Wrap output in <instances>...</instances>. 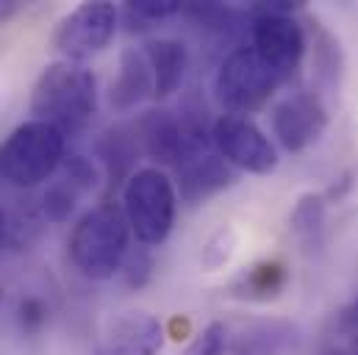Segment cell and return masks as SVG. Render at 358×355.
<instances>
[{
	"mask_svg": "<svg viewBox=\"0 0 358 355\" xmlns=\"http://www.w3.org/2000/svg\"><path fill=\"white\" fill-rule=\"evenodd\" d=\"M97 111V78L84 64L53 61L42 70L31 92L34 119L53 122L59 131L78 133Z\"/></svg>",
	"mask_w": 358,
	"mask_h": 355,
	"instance_id": "cell-1",
	"label": "cell"
},
{
	"mask_svg": "<svg viewBox=\"0 0 358 355\" xmlns=\"http://www.w3.org/2000/svg\"><path fill=\"white\" fill-rule=\"evenodd\" d=\"M131 256V225L125 211L103 203L87 211L70 233V261L90 280H108Z\"/></svg>",
	"mask_w": 358,
	"mask_h": 355,
	"instance_id": "cell-2",
	"label": "cell"
},
{
	"mask_svg": "<svg viewBox=\"0 0 358 355\" xmlns=\"http://www.w3.org/2000/svg\"><path fill=\"white\" fill-rule=\"evenodd\" d=\"M67 159V133L53 122L28 119L17 125L0 145L3 180L31 189L56 175Z\"/></svg>",
	"mask_w": 358,
	"mask_h": 355,
	"instance_id": "cell-3",
	"label": "cell"
},
{
	"mask_svg": "<svg viewBox=\"0 0 358 355\" xmlns=\"http://www.w3.org/2000/svg\"><path fill=\"white\" fill-rule=\"evenodd\" d=\"M122 211L142 247H162L173 233L178 211V189L173 178L159 167L136 170L125 180Z\"/></svg>",
	"mask_w": 358,
	"mask_h": 355,
	"instance_id": "cell-4",
	"label": "cell"
},
{
	"mask_svg": "<svg viewBox=\"0 0 358 355\" xmlns=\"http://www.w3.org/2000/svg\"><path fill=\"white\" fill-rule=\"evenodd\" d=\"M300 3L269 0L253 6V48L286 84L303 64L306 31L292 17Z\"/></svg>",
	"mask_w": 358,
	"mask_h": 355,
	"instance_id": "cell-5",
	"label": "cell"
},
{
	"mask_svg": "<svg viewBox=\"0 0 358 355\" xmlns=\"http://www.w3.org/2000/svg\"><path fill=\"white\" fill-rule=\"evenodd\" d=\"M280 84L278 73L256 53V48H236L217 70L214 94L228 114L245 117L262 108Z\"/></svg>",
	"mask_w": 358,
	"mask_h": 355,
	"instance_id": "cell-6",
	"label": "cell"
},
{
	"mask_svg": "<svg viewBox=\"0 0 358 355\" xmlns=\"http://www.w3.org/2000/svg\"><path fill=\"white\" fill-rule=\"evenodd\" d=\"M139 136L142 147L150 159L173 167H186L194 159L208 153V145L214 142L206 131V119L194 114L173 117L170 111H148L139 119Z\"/></svg>",
	"mask_w": 358,
	"mask_h": 355,
	"instance_id": "cell-7",
	"label": "cell"
},
{
	"mask_svg": "<svg viewBox=\"0 0 358 355\" xmlns=\"http://www.w3.org/2000/svg\"><path fill=\"white\" fill-rule=\"evenodd\" d=\"M120 25V11L108 0H90L64 14L53 31V48L62 53V61L84 64L103 53L114 39Z\"/></svg>",
	"mask_w": 358,
	"mask_h": 355,
	"instance_id": "cell-8",
	"label": "cell"
},
{
	"mask_svg": "<svg viewBox=\"0 0 358 355\" xmlns=\"http://www.w3.org/2000/svg\"><path fill=\"white\" fill-rule=\"evenodd\" d=\"M211 139L220 156L234 170H242L250 175H269L278 170V161H280L278 147L250 117L222 114L211 128Z\"/></svg>",
	"mask_w": 358,
	"mask_h": 355,
	"instance_id": "cell-9",
	"label": "cell"
},
{
	"mask_svg": "<svg viewBox=\"0 0 358 355\" xmlns=\"http://www.w3.org/2000/svg\"><path fill=\"white\" fill-rule=\"evenodd\" d=\"M272 133L286 153H303L328 128V108L317 92H292L272 106Z\"/></svg>",
	"mask_w": 358,
	"mask_h": 355,
	"instance_id": "cell-10",
	"label": "cell"
},
{
	"mask_svg": "<svg viewBox=\"0 0 358 355\" xmlns=\"http://www.w3.org/2000/svg\"><path fill=\"white\" fill-rule=\"evenodd\" d=\"M97 186H100V167L81 153L67 156L62 170L56 173V180L42 194V214L56 225L67 222L70 214L78 208V203Z\"/></svg>",
	"mask_w": 358,
	"mask_h": 355,
	"instance_id": "cell-11",
	"label": "cell"
},
{
	"mask_svg": "<svg viewBox=\"0 0 358 355\" xmlns=\"http://www.w3.org/2000/svg\"><path fill=\"white\" fill-rule=\"evenodd\" d=\"M164 328L156 317L145 311H131L120 317L90 355H162Z\"/></svg>",
	"mask_w": 358,
	"mask_h": 355,
	"instance_id": "cell-12",
	"label": "cell"
},
{
	"mask_svg": "<svg viewBox=\"0 0 358 355\" xmlns=\"http://www.w3.org/2000/svg\"><path fill=\"white\" fill-rule=\"evenodd\" d=\"M178 173V191L186 205H203L236 183V170L220 153H206Z\"/></svg>",
	"mask_w": 358,
	"mask_h": 355,
	"instance_id": "cell-13",
	"label": "cell"
},
{
	"mask_svg": "<svg viewBox=\"0 0 358 355\" xmlns=\"http://www.w3.org/2000/svg\"><path fill=\"white\" fill-rule=\"evenodd\" d=\"M153 97V73L142 50L125 48L120 56V70L117 78L108 87V103L117 111H131L142 100Z\"/></svg>",
	"mask_w": 358,
	"mask_h": 355,
	"instance_id": "cell-14",
	"label": "cell"
},
{
	"mask_svg": "<svg viewBox=\"0 0 358 355\" xmlns=\"http://www.w3.org/2000/svg\"><path fill=\"white\" fill-rule=\"evenodd\" d=\"M148 64H150V73H153V97L164 100L170 97L173 92H178L183 84V75H186V67H189V50L186 45L178 39H150L145 42L142 48Z\"/></svg>",
	"mask_w": 358,
	"mask_h": 355,
	"instance_id": "cell-15",
	"label": "cell"
},
{
	"mask_svg": "<svg viewBox=\"0 0 358 355\" xmlns=\"http://www.w3.org/2000/svg\"><path fill=\"white\" fill-rule=\"evenodd\" d=\"M289 286V269L283 261H259V264L242 269L231 283H228V297L242 300V303H272L283 294Z\"/></svg>",
	"mask_w": 358,
	"mask_h": 355,
	"instance_id": "cell-16",
	"label": "cell"
},
{
	"mask_svg": "<svg viewBox=\"0 0 358 355\" xmlns=\"http://www.w3.org/2000/svg\"><path fill=\"white\" fill-rule=\"evenodd\" d=\"M300 333L286 319H262L239 333L234 355H294Z\"/></svg>",
	"mask_w": 358,
	"mask_h": 355,
	"instance_id": "cell-17",
	"label": "cell"
},
{
	"mask_svg": "<svg viewBox=\"0 0 358 355\" xmlns=\"http://www.w3.org/2000/svg\"><path fill=\"white\" fill-rule=\"evenodd\" d=\"M139 150H145L142 136H139V128H131V125H117L97 139V159L111 180L125 175L131 178L136 173L134 164H136Z\"/></svg>",
	"mask_w": 358,
	"mask_h": 355,
	"instance_id": "cell-18",
	"label": "cell"
},
{
	"mask_svg": "<svg viewBox=\"0 0 358 355\" xmlns=\"http://www.w3.org/2000/svg\"><path fill=\"white\" fill-rule=\"evenodd\" d=\"M325 205H328V197L320 191H308L294 203L289 214V228L300 242L306 245L320 242L322 228H325Z\"/></svg>",
	"mask_w": 358,
	"mask_h": 355,
	"instance_id": "cell-19",
	"label": "cell"
},
{
	"mask_svg": "<svg viewBox=\"0 0 358 355\" xmlns=\"http://www.w3.org/2000/svg\"><path fill=\"white\" fill-rule=\"evenodd\" d=\"M342 67H345V59H342L339 39L320 28L317 36H314V75H317V84L328 89L339 87Z\"/></svg>",
	"mask_w": 358,
	"mask_h": 355,
	"instance_id": "cell-20",
	"label": "cell"
},
{
	"mask_svg": "<svg viewBox=\"0 0 358 355\" xmlns=\"http://www.w3.org/2000/svg\"><path fill=\"white\" fill-rule=\"evenodd\" d=\"M236 247H239V233H236V228H234V225L217 228V231L208 236V242L203 245V253H200V266H203V272H217V269H222V266L234 259Z\"/></svg>",
	"mask_w": 358,
	"mask_h": 355,
	"instance_id": "cell-21",
	"label": "cell"
},
{
	"mask_svg": "<svg viewBox=\"0 0 358 355\" xmlns=\"http://www.w3.org/2000/svg\"><path fill=\"white\" fill-rule=\"evenodd\" d=\"M48 317H50V308L36 294L22 297L20 305H17V325H20L22 333H39L48 325Z\"/></svg>",
	"mask_w": 358,
	"mask_h": 355,
	"instance_id": "cell-22",
	"label": "cell"
},
{
	"mask_svg": "<svg viewBox=\"0 0 358 355\" xmlns=\"http://www.w3.org/2000/svg\"><path fill=\"white\" fill-rule=\"evenodd\" d=\"M228 353V328L222 322H211L203 333L189 345L183 355H225Z\"/></svg>",
	"mask_w": 358,
	"mask_h": 355,
	"instance_id": "cell-23",
	"label": "cell"
},
{
	"mask_svg": "<svg viewBox=\"0 0 358 355\" xmlns=\"http://www.w3.org/2000/svg\"><path fill=\"white\" fill-rule=\"evenodd\" d=\"M180 11H183V3L178 0H131L128 3V14L142 22H162Z\"/></svg>",
	"mask_w": 358,
	"mask_h": 355,
	"instance_id": "cell-24",
	"label": "cell"
},
{
	"mask_svg": "<svg viewBox=\"0 0 358 355\" xmlns=\"http://www.w3.org/2000/svg\"><path fill=\"white\" fill-rule=\"evenodd\" d=\"M153 266H156V261H153V256H150V250H148V247H142V250L131 253V256L125 259V266H122L128 286L142 289V286L153 277Z\"/></svg>",
	"mask_w": 358,
	"mask_h": 355,
	"instance_id": "cell-25",
	"label": "cell"
},
{
	"mask_svg": "<svg viewBox=\"0 0 358 355\" xmlns=\"http://www.w3.org/2000/svg\"><path fill=\"white\" fill-rule=\"evenodd\" d=\"M339 333L345 336V355H358V300H353L339 317Z\"/></svg>",
	"mask_w": 358,
	"mask_h": 355,
	"instance_id": "cell-26",
	"label": "cell"
},
{
	"mask_svg": "<svg viewBox=\"0 0 358 355\" xmlns=\"http://www.w3.org/2000/svg\"><path fill=\"white\" fill-rule=\"evenodd\" d=\"M17 8H20V3H17V0H0V22H6L8 17H14V14H17Z\"/></svg>",
	"mask_w": 358,
	"mask_h": 355,
	"instance_id": "cell-27",
	"label": "cell"
},
{
	"mask_svg": "<svg viewBox=\"0 0 358 355\" xmlns=\"http://www.w3.org/2000/svg\"><path fill=\"white\" fill-rule=\"evenodd\" d=\"M6 236H8V219H6V211L0 208V250L6 245Z\"/></svg>",
	"mask_w": 358,
	"mask_h": 355,
	"instance_id": "cell-28",
	"label": "cell"
},
{
	"mask_svg": "<svg viewBox=\"0 0 358 355\" xmlns=\"http://www.w3.org/2000/svg\"><path fill=\"white\" fill-rule=\"evenodd\" d=\"M325 355H345V353H339V350H336V353H325Z\"/></svg>",
	"mask_w": 358,
	"mask_h": 355,
	"instance_id": "cell-29",
	"label": "cell"
},
{
	"mask_svg": "<svg viewBox=\"0 0 358 355\" xmlns=\"http://www.w3.org/2000/svg\"><path fill=\"white\" fill-rule=\"evenodd\" d=\"M0 180H3V175H0Z\"/></svg>",
	"mask_w": 358,
	"mask_h": 355,
	"instance_id": "cell-30",
	"label": "cell"
}]
</instances>
